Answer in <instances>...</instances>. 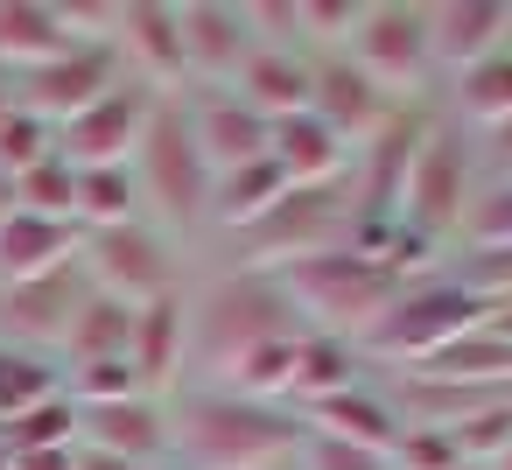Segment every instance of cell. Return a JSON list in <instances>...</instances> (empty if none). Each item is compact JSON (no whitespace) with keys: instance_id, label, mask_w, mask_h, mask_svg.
<instances>
[{"instance_id":"d6986e66","label":"cell","mask_w":512,"mask_h":470,"mask_svg":"<svg viewBox=\"0 0 512 470\" xmlns=\"http://www.w3.org/2000/svg\"><path fill=\"white\" fill-rule=\"evenodd\" d=\"M78 449H106L141 470H169V407L155 393H134L113 407H78Z\"/></svg>"},{"instance_id":"e0dca14e","label":"cell","mask_w":512,"mask_h":470,"mask_svg":"<svg viewBox=\"0 0 512 470\" xmlns=\"http://www.w3.org/2000/svg\"><path fill=\"white\" fill-rule=\"evenodd\" d=\"M183 113H190V134H197L211 176L246 169V162L267 155V120H260L232 85H190V92H183Z\"/></svg>"},{"instance_id":"60d3db41","label":"cell","mask_w":512,"mask_h":470,"mask_svg":"<svg viewBox=\"0 0 512 470\" xmlns=\"http://www.w3.org/2000/svg\"><path fill=\"white\" fill-rule=\"evenodd\" d=\"M295 470H393V463L372 456V449H351V442H330V435H309V428H302Z\"/></svg>"},{"instance_id":"e575fe53","label":"cell","mask_w":512,"mask_h":470,"mask_svg":"<svg viewBox=\"0 0 512 470\" xmlns=\"http://www.w3.org/2000/svg\"><path fill=\"white\" fill-rule=\"evenodd\" d=\"M449 435V449L463 456V463H477V470H491L505 449H512V393L505 400H491V407H477V414H463L456 428H442Z\"/></svg>"},{"instance_id":"7402d4cb","label":"cell","mask_w":512,"mask_h":470,"mask_svg":"<svg viewBox=\"0 0 512 470\" xmlns=\"http://www.w3.org/2000/svg\"><path fill=\"white\" fill-rule=\"evenodd\" d=\"M267 162L302 190V183H344L351 176V148L316 120V113H288L267 127Z\"/></svg>"},{"instance_id":"9c48e42d","label":"cell","mask_w":512,"mask_h":470,"mask_svg":"<svg viewBox=\"0 0 512 470\" xmlns=\"http://www.w3.org/2000/svg\"><path fill=\"white\" fill-rule=\"evenodd\" d=\"M344 57L379 92L421 99V85L435 78V57H428V0H365V15H358Z\"/></svg>"},{"instance_id":"5bb4252c","label":"cell","mask_w":512,"mask_h":470,"mask_svg":"<svg viewBox=\"0 0 512 470\" xmlns=\"http://www.w3.org/2000/svg\"><path fill=\"white\" fill-rule=\"evenodd\" d=\"M85 295L92 288H85L78 260L57 267V274H43V281H8V288H0V344L57 358V344H64V330H71V316H78Z\"/></svg>"},{"instance_id":"6da1fadb","label":"cell","mask_w":512,"mask_h":470,"mask_svg":"<svg viewBox=\"0 0 512 470\" xmlns=\"http://www.w3.org/2000/svg\"><path fill=\"white\" fill-rule=\"evenodd\" d=\"M169 470H281L302 449V414L239 400L225 386H176L169 400Z\"/></svg>"},{"instance_id":"cb8c5ba5","label":"cell","mask_w":512,"mask_h":470,"mask_svg":"<svg viewBox=\"0 0 512 470\" xmlns=\"http://www.w3.org/2000/svg\"><path fill=\"white\" fill-rule=\"evenodd\" d=\"M232 92L274 127L288 113H309V57L302 50H281V43H253V57L239 64Z\"/></svg>"},{"instance_id":"7c38bea8","label":"cell","mask_w":512,"mask_h":470,"mask_svg":"<svg viewBox=\"0 0 512 470\" xmlns=\"http://www.w3.org/2000/svg\"><path fill=\"white\" fill-rule=\"evenodd\" d=\"M148 113H155V92L120 78L99 106H85L78 120L57 127V155L71 169H134V148L148 134Z\"/></svg>"},{"instance_id":"7bdbcfd3","label":"cell","mask_w":512,"mask_h":470,"mask_svg":"<svg viewBox=\"0 0 512 470\" xmlns=\"http://www.w3.org/2000/svg\"><path fill=\"white\" fill-rule=\"evenodd\" d=\"M8 470H78V449H15Z\"/></svg>"},{"instance_id":"74e56055","label":"cell","mask_w":512,"mask_h":470,"mask_svg":"<svg viewBox=\"0 0 512 470\" xmlns=\"http://www.w3.org/2000/svg\"><path fill=\"white\" fill-rule=\"evenodd\" d=\"M71 204H78V169L64 155L36 162L29 176H15V211H36V218H64L71 225Z\"/></svg>"},{"instance_id":"8d00e7d4","label":"cell","mask_w":512,"mask_h":470,"mask_svg":"<svg viewBox=\"0 0 512 470\" xmlns=\"http://www.w3.org/2000/svg\"><path fill=\"white\" fill-rule=\"evenodd\" d=\"M57 155V127L50 120H36L29 106H8V113H0V176H29L36 162H50Z\"/></svg>"},{"instance_id":"44dd1931","label":"cell","mask_w":512,"mask_h":470,"mask_svg":"<svg viewBox=\"0 0 512 470\" xmlns=\"http://www.w3.org/2000/svg\"><path fill=\"white\" fill-rule=\"evenodd\" d=\"M302 428H309V435H330V442H351V449H372V456H393V442H400L407 421H400V407H393L386 386L358 379L351 393L302 407Z\"/></svg>"},{"instance_id":"f35d334b","label":"cell","mask_w":512,"mask_h":470,"mask_svg":"<svg viewBox=\"0 0 512 470\" xmlns=\"http://www.w3.org/2000/svg\"><path fill=\"white\" fill-rule=\"evenodd\" d=\"M64 393L78 407H113V400H134L148 386H141V372L127 358H92V365H64Z\"/></svg>"},{"instance_id":"c3c4849f","label":"cell","mask_w":512,"mask_h":470,"mask_svg":"<svg viewBox=\"0 0 512 470\" xmlns=\"http://www.w3.org/2000/svg\"><path fill=\"white\" fill-rule=\"evenodd\" d=\"M505 50H512V29H505Z\"/></svg>"},{"instance_id":"4316f807","label":"cell","mask_w":512,"mask_h":470,"mask_svg":"<svg viewBox=\"0 0 512 470\" xmlns=\"http://www.w3.org/2000/svg\"><path fill=\"white\" fill-rule=\"evenodd\" d=\"M365 379V358L351 337H323V330H302L295 344V372H288V407H316V400H337Z\"/></svg>"},{"instance_id":"f907efd6","label":"cell","mask_w":512,"mask_h":470,"mask_svg":"<svg viewBox=\"0 0 512 470\" xmlns=\"http://www.w3.org/2000/svg\"><path fill=\"white\" fill-rule=\"evenodd\" d=\"M281 470H295V463H281Z\"/></svg>"},{"instance_id":"9a60e30c","label":"cell","mask_w":512,"mask_h":470,"mask_svg":"<svg viewBox=\"0 0 512 470\" xmlns=\"http://www.w3.org/2000/svg\"><path fill=\"white\" fill-rule=\"evenodd\" d=\"M309 113L358 155V148L379 134V120L393 113V92H379L344 50H330V57H309Z\"/></svg>"},{"instance_id":"f1b7e54d","label":"cell","mask_w":512,"mask_h":470,"mask_svg":"<svg viewBox=\"0 0 512 470\" xmlns=\"http://www.w3.org/2000/svg\"><path fill=\"white\" fill-rule=\"evenodd\" d=\"M134 344V309L113 302V295H85L64 344H57V365H92V358H127Z\"/></svg>"},{"instance_id":"30bf717a","label":"cell","mask_w":512,"mask_h":470,"mask_svg":"<svg viewBox=\"0 0 512 470\" xmlns=\"http://www.w3.org/2000/svg\"><path fill=\"white\" fill-rule=\"evenodd\" d=\"M435 120H442V113H435L428 99H393V113L379 120V134L351 155V204H358L365 218H400L407 169H414V155H421V141H428Z\"/></svg>"},{"instance_id":"4fadbf2b","label":"cell","mask_w":512,"mask_h":470,"mask_svg":"<svg viewBox=\"0 0 512 470\" xmlns=\"http://www.w3.org/2000/svg\"><path fill=\"white\" fill-rule=\"evenodd\" d=\"M120 78H127V71H120L113 43H71V50H64V57H50L43 71L15 78V106H29L36 120L64 127V120H78L85 106H99Z\"/></svg>"},{"instance_id":"d6a6232c","label":"cell","mask_w":512,"mask_h":470,"mask_svg":"<svg viewBox=\"0 0 512 470\" xmlns=\"http://www.w3.org/2000/svg\"><path fill=\"white\" fill-rule=\"evenodd\" d=\"M50 393H64V365H57V358L0 344V421L29 414V407H36V400H50Z\"/></svg>"},{"instance_id":"ba28073f","label":"cell","mask_w":512,"mask_h":470,"mask_svg":"<svg viewBox=\"0 0 512 470\" xmlns=\"http://www.w3.org/2000/svg\"><path fill=\"white\" fill-rule=\"evenodd\" d=\"M78 274H85L92 295H113L127 309L183 288L176 239L162 225H148V218H127V225H106V232H78Z\"/></svg>"},{"instance_id":"bcb514c9","label":"cell","mask_w":512,"mask_h":470,"mask_svg":"<svg viewBox=\"0 0 512 470\" xmlns=\"http://www.w3.org/2000/svg\"><path fill=\"white\" fill-rule=\"evenodd\" d=\"M491 470H512V449H505V456H498V463H491Z\"/></svg>"},{"instance_id":"8992f818","label":"cell","mask_w":512,"mask_h":470,"mask_svg":"<svg viewBox=\"0 0 512 470\" xmlns=\"http://www.w3.org/2000/svg\"><path fill=\"white\" fill-rule=\"evenodd\" d=\"M477 204V155H470V134L456 120H435L414 169H407V190H400V225L421 232L435 253H449L463 239V218Z\"/></svg>"},{"instance_id":"52a82bcc","label":"cell","mask_w":512,"mask_h":470,"mask_svg":"<svg viewBox=\"0 0 512 470\" xmlns=\"http://www.w3.org/2000/svg\"><path fill=\"white\" fill-rule=\"evenodd\" d=\"M351 218H358L351 176H344V183H302V190H288L253 232H239V267L281 274V267H295V260H316V253H330V246L351 239Z\"/></svg>"},{"instance_id":"ee69618b","label":"cell","mask_w":512,"mask_h":470,"mask_svg":"<svg viewBox=\"0 0 512 470\" xmlns=\"http://www.w3.org/2000/svg\"><path fill=\"white\" fill-rule=\"evenodd\" d=\"M78 470H141V463H120V456H106V449H78Z\"/></svg>"},{"instance_id":"5b68a950","label":"cell","mask_w":512,"mask_h":470,"mask_svg":"<svg viewBox=\"0 0 512 470\" xmlns=\"http://www.w3.org/2000/svg\"><path fill=\"white\" fill-rule=\"evenodd\" d=\"M477 323H484V309L435 267V274H421V281H407V288L393 295V309L358 337V358H365V365L414 372V365H428L435 351H449L456 337H470Z\"/></svg>"},{"instance_id":"3957f363","label":"cell","mask_w":512,"mask_h":470,"mask_svg":"<svg viewBox=\"0 0 512 470\" xmlns=\"http://www.w3.org/2000/svg\"><path fill=\"white\" fill-rule=\"evenodd\" d=\"M274 281H281L288 309L302 316V330L351 337V344H358V337L393 309V295L407 288L393 267H379V260H365V253H351V246H330V253H316V260H295V267H281Z\"/></svg>"},{"instance_id":"4dcf8cb0","label":"cell","mask_w":512,"mask_h":470,"mask_svg":"<svg viewBox=\"0 0 512 470\" xmlns=\"http://www.w3.org/2000/svg\"><path fill=\"white\" fill-rule=\"evenodd\" d=\"M127 218H141L134 169H78V204H71V225H78V232H106V225H127Z\"/></svg>"},{"instance_id":"8fae6325","label":"cell","mask_w":512,"mask_h":470,"mask_svg":"<svg viewBox=\"0 0 512 470\" xmlns=\"http://www.w3.org/2000/svg\"><path fill=\"white\" fill-rule=\"evenodd\" d=\"M113 57L134 85H148L155 99H183L190 92V64H183V29H176V0H120L113 8Z\"/></svg>"},{"instance_id":"1f68e13d","label":"cell","mask_w":512,"mask_h":470,"mask_svg":"<svg viewBox=\"0 0 512 470\" xmlns=\"http://www.w3.org/2000/svg\"><path fill=\"white\" fill-rule=\"evenodd\" d=\"M442 274H449L477 309L512 302V246H449V253H442Z\"/></svg>"},{"instance_id":"b9f144b4","label":"cell","mask_w":512,"mask_h":470,"mask_svg":"<svg viewBox=\"0 0 512 470\" xmlns=\"http://www.w3.org/2000/svg\"><path fill=\"white\" fill-rule=\"evenodd\" d=\"M470 155L491 169V183H512V120H498V127L470 134Z\"/></svg>"},{"instance_id":"d590c367","label":"cell","mask_w":512,"mask_h":470,"mask_svg":"<svg viewBox=\"0 0 512 470\" xmlns=\"http://www.w3.org/2000/svg\"><path fill=\"white\" fill-rule=\"evenodd\" d=\"M358 15H365V0H295V43H302V57L344 50L351 29H358Z\"/></svg>"},{"instance_id":"d4e9b609","label":"cell","mask_w":512,"mask_h":470,"mask_svg":"<svg viewBox=\"0 0 512 470\" xmlns=\"http://www.w3.org/2000/svg\"><path fill=\"white\" fill-rule=\"evenodd\" d=\"M407 379H428V386H463V393H512V344L498 330H470L456 337L449 351H435L428 365H414Z\"/></svg>"},{"instance_id":"836d02e7","label":"cell","mask_w":512,"mask_h":470,"mask_svg":"<svg viewBox=\"0 0 512 470\" xmlns=\"http://www.w3.org/2000/svg\"><path fill=\"white\" fill-rule=\"evenodd\" d=\"M0 442H8V449H78V400L71 393L36 400L29 414L0 421Z\"/></svg>"},{"instance_id":"7dc6e473","label":"cell","mask_w":512,"mask_h":470,"mask_svg":"<svg viewBox=\"0 0 512 470\" xmlns=\"http://www.w3.org/2000/svg\"><path fill=\"white\" fill-rule=\"evenodd\" d=\"M8 456H15V449H8V442H0V470H8Z\"/></svg>"},{"instance_id":"603a6c76","label":"cell","mask_w":512,"mask_h":470,"mask_svg":"<svg viewBox=\"0 0 512 470\" xmlns=\"http://www.w3.org/2000/svg\"><path fill=\"white\" fill-rule=\"evenodd\" d=\"M71 260H78V225L36 218V211H8V218H0V288H8V281H43V274H57Z\"/></svg>"},{"instance_id":"f546056e","label":"cell","mask_w":512,"mask_h":470,"mask_svg":"<svg viewBox=\"0 0 512 470\" xmlns=\"http://www.w3.org/2000/svg\"><path fill=\"white\" fill-rule=\"evenodd\" d=\"M449 106H456V127L463 134H484L498 120H512V50L470 64L463 78H449Z\"/></svg>"},{"instance_id":"ffe728a7","label":"cell","mask_w":512,"mask_h":470,"mask_svg":"<svg viewBox=\"0 0 512 470\" xmlns=\"http://www.w3.org/2000/svg\"><path fill=\"white\" fill-rule=\"evenodd\" d=\"M512 29V0H428V57L442 78H463L470 64L498 57Z\"/></svg>"},{"instance_id":"484cf974","label":"cell","mask_w":512,"mask_h":470,"mask_svg":"<svg viewBox=\"0 0 512 470\" xmlns=\"http://www.w3.org/2000/svg\"><path fill=\"white\" fill-rule=\"evenodd\" d=\"M64 50H71V29L57 0H0V71L8 78H29Z\"/></svg>"},{"instance_id":"f6af8a7d","label":"cell","mask_w":512,"mask_h":470,"mask_svg":"<svg viewBox=\"0 0 512 470\" xmlns=\"http://www.w3.org/2000/svg\"><path fill=\"white\" fill-rule=\"evenodd\" d=\"M484 330H498V337L512 344V302H498V309H484Z\"/></svg>"},{"instance_id":"7a4b0ae2","label":"cell","mask_w":512,"mask_h":470,"mask_svg":"<svg viewBox=\"0 0 512 470\" xmlns=\"http://www.w3.org/2000/svg\"><path fill=\"white\" fill-rule=\"evenodd\" d=\"M281 337H302V316L288 309L274 274L232 267L190 295V372H197V386H218L246 351L281 344Z\"/></svg>"},{"instance_id":"277c9868","label":"cell","mask_w":512,"mask_h":470,"mask_svg":"<svg viewBox=\"0 0 512 470\" xmlns=\"http://www.w3.org/2000/svg\"><path fill=\"white\" fill-rule=\"evenodd\" d=\"M211 183H218V176H211V162H204V148H197V134H190L183 99H155L148 134H141V148H134L141 218L162 225L169 239H176V232H197V225L211 218Z\"/></svg>"},{"instance_id":"ab89813d","label":"cell","mask_w":512,"mask_h":470,"mask_svg":"<svg viewBox=\"0 0 512 470\" xmlns=\"http://www.w3.org/2000/svg\"><path fill=\"white\" fill-rule=\"evenodd\" d=\"M456 246H512V183H477V204Z\"/></svg>"},{"instance_id":"ac0fdd59","label":"cell","mask_w":512,"mask_h":470,"mask_svg":"<svg viewBox=\"0 0 512 470\" xmlns=\"http://www.w3.org/2000/svg\"><path fill=\"white\" fill-rule=\"evenodd\" d=\"M127 365L141 372V386H148L155 400H169L176 386H190V288L155 295V302H141V309H134Z\"/></svg>"},{"instance_id":"2e32d148","label":"cell","mask_w":512,"mask_h":470,"mask_svg":"<svg viewBox=\"0 0 512 470\" xmlns=\"http://www.w3.org/2000/svg\"><path fill=\"white\" fill-rule=\"evenodd\" d=\"M176 29H183L190 85H232L239 64L253 57L246 0H176Z\"/></svg>"},{"instance_id":"83f0119b","label":"cell","mask_w":512,"mask_h":470,"mask_svg":"<svg viewBox=\"0 0 512 470\" xmlns=\"http://www.w3.org/2000/svg\"><path fill=\"white\" fill-rule=\"evenodd\" d=\"M288 190H295V183H288L267 155H260V162H246V169H225V176L211 183V218H204V225H218V232H232V239H239V232H253V225L288 197Z\"/></svg>"},{"instance_id":"681fc988","label":"cell","mask_w":512,"mask_h":470,"mask_svg":"<svg viewBox=\"0 0 512 470\" xmlns=\"http://www.w3.org/2000/svg\"><path fill=\"white\" fill-rule=\"evenodd\" d=\"M456 470H477V463H456Z\"/></svg>"}]
</instances>
